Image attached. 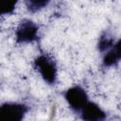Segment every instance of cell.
<instances>
[{
	"label": "cell",
	"instance_id": "1",
	"mask_svg": "<svg viewBox=\"0 0 121 121\" xmlns=\"http://www.w3.org/2000/svg\"><path fill=\"white\" fill-rule=\"evenodd\" d=\"M25 107L9 103L0 108V121H22L25 114Z\"/></svg>",
	"mask_w": 121,
	"mask_h": 121
},
{
	"label": "cell",
	"instance_id": "2",
	"mask_svg": "<svg viewBox=\"0 0 121 121\" xmlns=\"http://www.w3.org/2000/svg\"><path fill=\"white\" fill-rule=\"evenodd\" d=\"M66 98L69 104L77 110L82 109L88 103L85 92L78 87H74L68 90L66 94Z\"/></svg>",
	"mask_w": 121,
	"mask_h": 121
},
{
	"label": "cell",
	"instance_id": "3",
	"mask_svg": "<svg viewBox=\"0 0 121 121\" xmlns=\"http://www.w3.org/2000/svg\"><path fill=\"white\" fill-rule=\"evenodd\" d=\"M37 65L44 79L48 82H53L56 77V68L53 61L45 57H41L37 60Z\"/></svg>",
	"mask_w": 121,
	"mask_h": 121
},
{
	"label": "cell",
	"instance_id": "4",
	"mask_svg": "<svg viewBox=\"0 0 121 121\" xmlns=\"http://www.w3.org/2000/svg\"><path fill=\"white\" fill-rule=\"evenodd\" d=\"M81 110L82 118L85 121H102L104 119V112L95 104L88 102Z\"/></svg>",
	"mask_w": 121,
	"mask_h": 121
},
{
	"label": "cell",
	"instance_id": "5",
	"mask_svg": "<svg viewBox=\"0 0 121 121\" xmlns=\"http://www.w3.org/2000/svg\"><path fill=\"white\" fill-rule=\"evenodd\" d=\"M36 32H37V28L34 26V24L30 21L27 22H24L21 26L18 29L17 32V36L18 39H20L23 42H28L34 39V37L36 36Z\"/></svg>",
	"mask_w": 121,
	"mask_h": 121
},
{
	"label": "cell",
	"instance_id": "6",
	"mask_svg": "<svg viewBox=\"0 0 121 121\" xmlns=\"http://www.w3.org/2000/svg\"><path fill=\"white\" fill-rule=\"evenodd\" d=\"M119 46L118 44L116 45V47L112 50H111L107 56L105 57V63L107 64H112L114 61H116L119 59Z\"/></svg>",
	"mask_w": 121,
	"mask_h": 121
},
{
	"label": "cell",
	"instance_id": "7",
	"mask_svg": "<svg viewBox=\"0 0 121 121\" xmlns=\"http://www.w3.org/2000/svg\"><path fill=\"white\" fill-rule=\"evenodd\" d=\"M10 5V3H8V2H0V12H5L7 10H9V9L11 8H9Z\"/></svg>",
	"mask_w": 121,
	"mask_h": 121
}]
</instances>
